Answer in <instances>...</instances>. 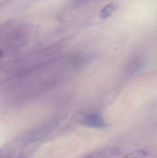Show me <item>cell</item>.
I'll return each mask as SVG.
<instances>
[{
    "label": "cell",
    "instance_id": "obj_1",
    "mask_svg": "<svg viewBox=\"0 0 157 158\" xmlns=\"http://www.w3.org/2000/svg\"><path fill=\"white\" fill-rule=\"evenodd\" d=\"M80 123L88 127L100 129L106 128L108 126L102 117L97 114L86 115L80 119Z\"/></svg>",
    "mask_w": 157,
    "mask_h": 158
},
{
    "label": "cell",
    "instance_id": "obj_2",
    "mask_svg": "<svg viewBox=\"0 0 157 158\" xmlns=\"http://www.w3.org/2000/svg\"><path fill=\"white\" fill-rule=\"evenodd\" d=\"M121 152V149L119 148L109 147L95 151L85 158H111L120 155Z\"/></svg>",
    "mask_w": 157,
    "mask_h": 158
},
{
    "label": "cell",
    "instance_id": "obj_3",
    "mask_svg": "<svg viewBox=\"0 0 157 158\" xmlns=\"http://www.w3.org/2000/svg\"><path fill=\"white\" fill-rule=\"evenodd\" d=\"M117 6L114 3H110L104 6L100 12V17L107 18L111 15L117 10Z\"/></svg>",
    "mask_w": 157,
    "mask_h": 158
},
{
    "label": "cell",
    "instance_id": "obj_4",
    "mask_svg": "<svg viewBox=\"0 0 157 158\" xmlns=\"http://www.w3.org/2000/svg\"><path fill=\"white\" fill-rule=\"evenodd\" d=\"M148 155V152L145 150H137L131 152L124 158H145Z\"/></svg>",
    "mask_w": 157,
    "mask_h": 158
},
{
    "label": "cell",
    "instance_id": "obj_5",
    "mask_svg": "<svg viewBox=\"0 0 157 158\" xmlns=\"http://www.w3.org/2000/svg\"><path fill=\"white\" fill-rule=\"evenodd\" d=\"M2 52L1 50H0V57L2 56Z\"/></svg>",
    "mask_w": 157,
    "mask_h": 158
}]
</instances>
